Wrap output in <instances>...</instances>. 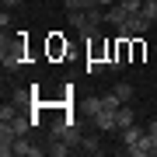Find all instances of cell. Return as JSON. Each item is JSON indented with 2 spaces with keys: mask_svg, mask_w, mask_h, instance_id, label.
Returning a JSON list of instances; mask_svg holds the SVG:
<instances>
[{
  "mask_svg": "<svg viewBox=\"0 0 157 157\" xmlns=\"http://www.w3.org/2000/svg\"><path fill=\"white\" fill-rule=\"evenodd\" d=\"M0 59H4L7 70H17L25 63V45L21 42H7V32H4V42H0Z\"/></svg>",
  "mask_w": 157,
  "mask_h": 157,
  "instance_id": "6da1fadb",
  "label": "cell"
},
{
  "mask_svg": "<svg viewBox=\"0 0 157 157\" xmlns=\"http://www.w3.org/2000/svg\"><path fill=\"white\" fill-rule=\"evenodd\" d=\"M147 28H150V21H147L143 14H133L122 28H119V39H140V35H147Z\"/></svg>",
  "mask_w": 157,
  "mask_h": 157,
  "instance_id": "7a4b0ae2",
  "label": "cell"
},
{
  "mask_svg": "<svg viewBox=\"0 0 157 157\" xmlns=\"http://www.w3.org/2000/svg\"><path fill=\"white\" fill-rule=\"evenodd\" d=\"M126 154H133V157H150V154H157V136L147 133L143 140H136L133 147H126Z\"/></svg>",
  "mask_w": 157,
  "mask_h": 157,
  "instance_id": "3957f363",
  "label": "cell"
},
{
  "mask_svg": "<svg viewBox=\"0 0 157 157\" xmlns=\"http://www.w3.org/2000/svg\"><path fill=\"white\" fill-rule=\"evenodd\" d=\"M94 126L101 133H108V129H119V108H101L94 115Z\"/></svg>",
  "mask_w": 157,
  "mask_h": 157,
  "instance_id": "277c9868",
  "label": "cell"
},
{
  "mask_svg": "<svg viewBox=\"0 0 157 157\" xmlns=\"http://www.w3.org/2000/svg\"><path fill=\"white\" fill-rule=\"evenodd\" d=\"M14 143H17V133H14V126H7V122H0V154H14Z\"/></svg>",
  "mask_w": 157,
  "mask_h": 157,
  "instance_id": "5b68a950",
  "label": "cell"
},
{
  "mask_svg": "<svg viewBox=\"0 0 157 157\" xmlns=\"http://www.w3.org/2000/svg\"><path fill=\"white\" fill-rule=\"evenodd\" d=\"M129 17H133V14H129V11H126V7H122V4H119V0H115V4H112V7H108V11H105V21H108V25H115V28H122V25L129 21Z\"/></svg>",
  "mask_w": 157,
  "mask_h": 157,
  "instance_id": "8992f818",
  "label": "cell"
},
{
  "mask_svg": "<svg viewBox=\"0 0 157 157\" xmlns=\"http://www.w3.org/2000/svg\"><path fill=\"white\" fill-rule=\"evenodd\" d=\"M143 136H147V129H143L140 122H133V126H126V129H122V147H133L136 140H143Z\"/></svg>",
  "mask_w": 157,
  "mask_h": 157,
  "instance_id": "52a82bcc",
  "label": "cell"
},
{
  "mask_svg": "<svg viewBox=\"0 0 157 157\" xmlns=\"http://www.w3.org/2000/svg\"><path fill=\"white\" fill-rule=\"evenodd\" d=\"M7 126H14V133H17V136H28V129L35 126V115H14Z\"/></svg>",
  "mask_w": 157,
  "mask_h": 157,
  "instance_id": "ba28073f",
  "label": "cell"
},
{
  "mask_svg": "<svg viewBox=\"0 0 157 157\" xmlns=\"http://www.w3.org/2000/svg\"><path fill=\"white\" fill-rule=\"evenodd\" d=\"M14 154H21V157H39V154H42V147H32V143H28V136H17Z\"/></svg>",
  "mask_w": 157,
  "mask_h": 157,
  "instance_id": "9c48e42d",
  "label": "cell"
},
{
  "mask_svg": "<svg viewBox=\"0 0 157 157\" xmlns=\"http://www.w3.org/2000/svg\"><path fill=\"white\" fill-rule=\"evenodd\" d=\"M112 91L119 94V101H122V105H129V101H133V84H129V80H119Z\"/></svg>",
  "mask_w": 157,
  "mask_h": 157,
  "instance_id": "30bf717a",
  "label": "cell"
},
{
  "mask_svg": "<svg viewBox=\"0 0 157 157\" xmlns=\"http://www.w3.org/2000/svg\"><path fill=\"white\" fill-rule=\"evenodd\" d=\"M70 150H73V147H70L67 140H59V136H52V143H49V154H52V157H67Z\"/></svg>",
  "mask_w": 157,
  "mask_h": 157,
  "instance_id": "8fae6325",
  "label": "cell"
},
{
  "mask_svg": "<svg viewBox=\"0 0 157 157\" xmlns=\"http://www.w3.org/2000/svg\"><path fill=\"white\" fill-rule=\"evenodd\" d=\"M133 122H136L133 105H122V108H119V129H126V126H133Z\"/></svg>",
  "mask_w": 157,
  "mask_h": 157,
  "instance_id": "7c38bea8",
  "label": "cell"
},
{
  "mask_svg": "<svg viewBox=\"0 0 157 157\" xmlns=\"http://www.w3.org/2000/svg\"><path fill=\"white\" fill-rule=\"evenodd\" d=\"M80 154H91V157H98V154H101V143L94 140V136H84V140H80Z\"/></svg>",
  "mask_w": 157,
  "mask_h": 157,
  "instance_id": "4fadbf2b",
  "label": "cell"
},
{
  "mask_svg": "<svg viewBox=\"0 0 157 157\" xmlns=\"http://www.w3.org/2000/svg\"><path fill=\"white\" fill-rule=\"evenodd\" d=\"M105 67H108V59H94V56H87V63H84V70L91 73V77H98Z\"/></svg>",
  "mask_w": 157,
  "mask_h": 157,
  "instance_id": "5bb4252c",
  "label": "cell"
},
{
  "mask_svg": "<svg viewBox=\"0 0 157 157\" xmlns=\"http://www.w3.org/2000/svg\"><path fill=\"white\" fill-rule=\"evenodd\" d=\"M67 11H87V7H98V0H63Z\"/></svg>",
  "mask_w": 157,
  "mask_h": 157,
  "instance_id": "9a60e30c",
  "label": "cell"
},
{
  "mask_svg": "<svg viewBox=\"0 0 157 157\" xmlns=\"http://www.w3.org/2000/svg\"><path fill=\"white\" fill-rule=\"evenodd\" d=\"M140 14L154 25V21H157V0H143V11H140Z\"/></svg>",
  "mask_w": 157,
  "mask_h": 157,
  "instance_id": "2e32d148",
  "label": "cell"
},
{
  "mask_svg": "<svg viewBox=\"0 0 157 157\" xmlns=\"http://www.w3.org/2000/svg\"><path fill=\"white\" fill-rule=\"evenodd\" d=\"M101 105H105V108H122V101H119L115 91H108V94H101Z\"/></svg>",
  "mask_w": 157,
  "mask_h": 157,
  "instance_id": "e0dca14e",
  "label": "cell"
},
{
  "mask_svg": "<svg viewBox=\"0 0 157 157\" xmlns=\"http://www.w3.org/2000/svg\"><path fill=\"white\" fill-rule=\"evenodd\" d=\"M14 115H17V105H14V101H11V105H4V108H0V122H11Z\"/></svg>",
  "mask_w": 157,
  "mask_h": 157,
  "instance_id": "ac0fdd59",
  "label": "cell"
},
{
  "mask_svg": "<svg viewBox=\"0 0 157 157\" xmlns=\"http://www.w3.org/2000/svg\"><path fill=\"white\" fill-rule=\"evenodd\" d=\"M119 4H122L129 14H140V11H143V0H119Z\"/></svg>",
  "mask_w": 157,
  "mask_h": 157,
  "instance_id": "d6986e66",
  "label": "cell"
},
{
  "mask_svg": "<svg viewBox=\"0 0 157 157\" xmlns=\"http://www.w3.org/2000/svg\"><path fill=\"white\" fill-rule=\"evenodd\" d=\"M28 101H32L28 91H17V94H14V105H17V108H21V105H28Z\"/></svg>",
  "mask_w": 157,
  "mask_h": 157,
  "instance_id": "ffe728a7",
  "label": "cell"
},
{
  "mask_svg": "<svg viewBox=\"0 0 157 157\" xmlns=\"http://www.w3.org/2000/svg\"><path fill=\"white\" fill-rule=\"evenodd\" d=\"M49 52H56V56H59V52H67V42H59V39H52V42H49Z\"/></svg>",
  "mask_w": 157,
  "mask_h": 157,
  "instance_id": "44dd1931",
  "label": "cell"
},
{
  "mask_svg": "<svg viewBox=\"0 0 157 157\" xmlns=\"http://www.w3.org/2000/svg\"><path fill=\"white\" fill-rule=\"evenodd\" d=\"M143 52H147V49H143V42H140V39H133V59H143Z\"/></svg>",
  "mask_w": 157,
  "mask_h": 157,
  "instance_id": "7402d4cb",
  "label": "cell"
},
{
  "mask_svg": "<svg viewBox=\"0 0 157 157\" xmlns=\"http://www.w3.org/2000/svg\"><path fill=\"white\" fill-rule=\"evenodd\" d=\"M147 133H150V136H157V119H154V122H147Z\"/></svg>",
  "mask_w": 157,
  "mask_h": 157,
  "instance_id": "603a6c76",
  "label": "cell"
},
{
  "mask_svg": "<svg viewBox=\"0 0 157 157\" xmlns=\"http://www.w3.org/2000/svg\"><path fill=\"white\" fill-rule=\"evenodd\" d=\"M4 7H21V0H0Z\"/></svg>",
  "mask_w": 157,
  "mask_h": 157,
  "instance_id": "cb8c5ba5",
  "label": "cell"
},
{
  "mask_svg": "<svg viewBox=\"0 0 157 157\" xmlns=\"http://www.w3.org/2000/svg\"><path fill=\"white\" fill-rule=\"evenodd\" d=\"M112 4H115V0H98V7H105V11H108Z\"/></svg>",
  "mask_w": 157,
  "mask_h": 157,
  "instance_id": "d4e9b609",
  "label": "cell"
},
{
  "mask_svg": "<svg viewBox=\"0 0 157 157\" xmlns=\"http://www.w3.org/2000/svg\"><path fill=\"white\" fill-rule=\"evenodd\" d=\"M154 70H157V56H154Z\"/></svg>",
  "mask_w": 157,
  "mask_h": 157,
  "instance_id": "484cf974",
  "label": "cell"
}]
</instances>
